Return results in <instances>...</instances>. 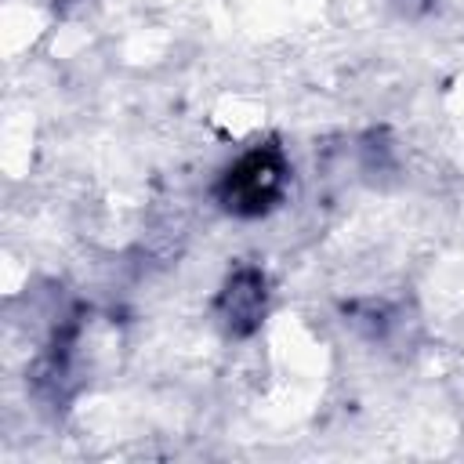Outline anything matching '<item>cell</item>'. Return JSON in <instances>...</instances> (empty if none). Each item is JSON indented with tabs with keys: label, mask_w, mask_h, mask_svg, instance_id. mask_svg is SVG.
Segmentation results:
<instances>
[{
	"label": "cell",
	"mask_w": 464,
	"mask_h": 464,
	"mask_svg": "<svg viewBox=\"0 0 464 464\" xmlns=\"http://www.w3.org/2000/svg\"><path fill=\"white\" fill-rule=\"evenodd\" d=\"M290 185V160L276 138L250 145L236 163H228L214 185V199L232 218L268 214Z\"/></svg>",
	"instance_id": "1"
},
{
	"label": "cell",
	"mask_w": 464,
	"mask_h": 464,
	"mask_svg": "<svg viewBox=\"0 0 464 464\" xmlns=\"http://www.w3.org/2000/svg\"><path fill=\"white\" fill-rule=\"evenodd\" d=\"M214 312L228 337H250L257 334L265 312H268V276L257 265H239L225 276Z\"/></svg>",
	"instance_id": "2"
},
{
	"label": "cell",
	"mask_w": 464,
	"mask_h": 464,
	"mask_svg": "<svg viewBox=\"0 0 464 464\" xmlns=\"http://www.w3.org/2000/svg\"><path fill=\"white\" fill-rule=\"evenodd\" d=\"M392 4H395L402 14H424V11H428L435 0H392Z\"/></svg>",
	"instance_id": "3"
}]
</instances>
